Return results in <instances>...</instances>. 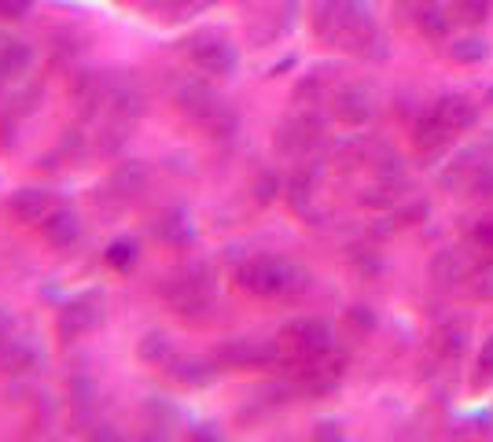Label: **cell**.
<instances>
[{"instance_id": "cell-1", "label": "cell", "mask_w": 493, "mask_h": 442, "mask_svg": "<svg viewBox=\"0 0 493 442\" xmlns=\"http://www.w3.org/2000/svg\"><path fill=\"white\" fill-rule=\"evenodd\" d=\"M313 26L324 41H339L346 48H354L357 56H383L372 45H383L375 34V23L368 15V8L361 0H321L317 12H313Z\"/></svg>"}, {"instance_id": "cell-2", "label": "cell", "mask_w": 493, "mask_h": 442, "mask_svg": "<svg viewBox=\"0 0 493 442\" xmlns=\"http://www.w3.org/2000/svg\"><path fill=\"white\" fill-rule=\"evenodd\" d=\"M240 284L251 295H299L310 288V277L280 258H251L240 265Z\"/></svg>"}, {"instance_id": "cell-3", "label": "cell", "mask_w": 493, "mask_h": 442, "mask_svg": "<svg viewBox=\"0 0 493 442\" xmlns=\"http://www.w3.org/2000/svg\"><path fill=\"white\" fill-rule=\"evenodd\" d=\"M180 111L184 115H191L195 122H203L214 137H229L232 129H236V115L225 108V100L221 97H214L211 88H203V85H188V88H180Z\"/></svg>"}, {"instance_id": "cell-4", "label": "cell", "mask_w": 493, "mask_h": 442, "mask_svg": "<svg viewBox=\"0 0 493 442\" xmlns=\"http://www.w3.org/2000/svg\"><path fill=\"white\" fill-rule=\"evenodd\" d=\"M283 339L303 354V358H321V354L332 350V324L321 317H303V321H291L283 328Z\"/></svg>"}, {"instance_id": "cell-5", "label": "cell", "mask_w": 493, "mask_h": 442, "mask_svg": "<svg viewBox=\"0 0 493 442\" xmlns=\"http://www.w3.org/2000/svg\"><path fill=\"white\" fill-rule=\"evenodd\" d=\"M188 56H191V63L200 67L203 74L225 77V74L236 70V48L229 41H221V37H195L191 48H188Z\"/></svg>"}, {"instance_id": "cell-6", "label": "cell", "mask_w": 493, "mask_h": 442, "mask_svg": "<svg viewBox=\"0 0 493 442\" xmlns=\"http://www.w3.org/2000/svg\"><path fill=\"white\" fill-rule=\"evenodd\" d=\"M100 321V295H77L59 310V335L77 339Z\"/></svg>"}, {"instance_id": "cell-7", "label": "cell", "mask_w": 493, "mask_h": 442, "mask_svg": "<svg viewBox=\"0 0 493 442\" xmlns=\"http://www.w3.org/2000/svg\"><path fill=\"white\" fill-rule=\"evenodd\" d=\"M431 111L442 118V126H446L449 133H464V129H471V126L478 122V108H475L467 97H442Z\"/></svg>"}, {"instance_id": "cell-8", "label": "cell", "mask_w": 493, "mask_h": 442, "mask_svg": "<svg viewBox=\"0 0 493 442\" xmlns=\"http://www.w3.org/2000/svg\"><path fill=\"white\" fill-rule=\"evenodd\" d=\"M48 211H52V200H48V192H41V189H19V192L12 196V203H8V214H12L15 221H45Z\"/></svg>"}, {"instance_id": "cell-9", "label": "cell", "mask_w": 493, "mask_h": 442, "mask_svg": "<svg viewBox=\"0 0 493 442\" xmlns=\"http://www.w3.org/2000/svg\"><path fill=\"white\" fill-rule=\"evenodd\" d=\"M41 232H45V240L52 247H70L81 236V225H77L74 211H48L45 221H41Z\"/></svg>"}, {"instance_id": "cell-10", "label": "cell", "mask_w": 493, "mask_h": 442, "mask_svg": "<svg viewBox=\"0 0 493 442\" xmlns=\"http://www.w3.org/2000/svg\"><path fill=\"white\" fill-rule=\"evenodd\" d=\"M335 115H339L346 126H361V122L372 118V97L365 93V88L350 85V88H343V93L335 97Z\"/></svg>"}, {"instance_id": "cell-11", "label": "cell", "mask_w": 493, "mask_h": 442, "mask_svg": "<svg viewBox=\"0 0 493 442\" xmlns=\"http://www.w3.org/2000/svg\"><path fill=\"white\" fill-rule=\"evenodd\" d=\"M30 63H34L30 45H23V41H8L5 48H0V81L26 74V70H30Z\"/></svg>"}, {"instance_id": "cell-12", "label": "cell", "mask_w": 493, "mask_h": 442, "mask_svg": "<svg viewBox=\"0 0 493 442\" xmlns=\"http://www.w3.org/2000/svg\"><path fill=\"white\" fill-rule=\"evenodd\" d=\"M449 137H453V133L442 126V118H438L435 111H427V115L416 122V129H413V140H416V148H420V151H438Z\"/></svg>"}, {"instance_id": "cell-13", "label": "cell", "mask_w": 493, "mask_h": 442, "mask_svg": "<svg viewBox=\"0 0 493 442\" xmlns=\"http://www.w3.org/2000/svg\"><path fill=\"white\" fill-rule=\"evenodd\" d=\"M272 346L269 343H251V339H236L221 350V358L225 362H236V365H254V362H269L272 358Z\"/></svg>"}, {"instance_id": "cell-14", "label": "cell", "mask_w": 493, "mask_h": 442, "mask_svg": "<svg viewBox=\"0 0 493 442\" xmlns=\"http://www.w3.org/2000/svg\"><path fill=\"white\" fill-rule=\"evenodd\" d=\"M155 232H159V240L169 243V247H188V243H191V221H188L184 211H169V214L155 225Z\"/></svg>"}, {"instance_id": "cell-15", "label": "cell", "mask_w": 493, "mask_h": 442, "mask_svg": "<svg viewBox=\"0 0 493 442\" xmlns=\"http://www.w3.org/2000/svg\"><path fill=\"white\" fill-rule=\"evenodd\" d=\"M214 376H218V369L211 362H203V358H188V362H177L173 365V380L177 384H188V387H203Z\"/></svg>"}, {"instance_id": "cell-16", "label": "cell", "mask_w": 493, "mask_h": 442, "mask_svg": "<svg viewBox=\"0 0 493 442\" xmlns=\"http://www.w3.org/2000/svg\"><path fill=\"white\" fill-rule=\"evenodd\" d=\"M137 258H140V243L137 240H115L104 251V262L111 265V270H118V273H129L133 265H137Z\"/></svg>"}, {"instance_id": "cell-17", "label": "cell", "mask_w": 493, "mask_h": 442, "mask_svg": "<svg viewBox=\"0 0 493 442\" xmlns=\"http://www.w3.org/2000/svg\"><path fill=\"white\" fill-rule=\"evenodd\" d=\"M449 56H453L457 63H482V59L489 56V45H486L482 37H460V41L449 45Z\"/></svg>"}, {"instance_id": "cell-18", "label": "cell", "mask_w": 493, "mask_h": 442, "mask_svg": "<svg viewBox=\"0 0 493 442\" xmlns=\"http://www.w3.org/2000/svg\"><path fill=\"white\" fill-rule=\"evenodd\" d=\"M464 346H467V328L464 324H446L438 332V350L446 354V358H460Z\"/></svg>"}, {"instance_id": "cell-19", "label": "cell", "mask_w": 493, "mask_h": 442, "mask_svg": "<svg viewBox=\"0 0 493 442\" xmlns=\"http://www.w3.org/2000/svg\"><path fill=\"white\" fill-rule=\"evenodd\" d=\"M140 358H144V362H151V365L169 362V339H166L162 332L144 335V339H140Z\"/></svg>"}, {"instance_id": "cell-20", "label": "cell", "mask_w": 493, "mask_h": 442, "mask_svg": "<svg viewBox=\"0 0 493 442\" xmlns=\"http://www.w3.org/2000/svg\"><path fill=\"white\" fill-rule=\"evenodd\" d=\"M457 19L467 23V26H478L489 19V0H457Z\"/></svg>"}, {"instance_id": "cell-21", "label": "cell", "mask_w": 493, "mask_h": 442, "mask_svg": "<svg viewBox=\"0 0 493 442\" xmlns=\"http://www.w3.org/2000/svg\"><path fill=\"white\" fill-rule=\"evenodd\" d=\"M111 108L118 115H140L144 111V97L137 93V88H118V93L111 97Z\"/></svg>"}, {"instance_id": "cell-22", "label": "cell", "mask_w": 493, "mask_h": 442, "mask_svg": "<svg viewBox=\"0 0 493 442\" xmlns=\"http://www.w3.org/2000/svg\"><path fill=\"white\" fill-rule=\"evenodd\" d=\"M416 23H420V30H424L427 37H446V30H449V19H446L435 5H431L427 12H420V15H416Z\"/></svg>"}, {"instance_id": "cell-23", "label": "cell", "mask_w": 493, "mask_h": 442, "mask_svg": "<svg viewBox=\"0 0 493 442\" xmlns=\"http://www.w3.org/2000/svg\"><path fill=\"white\" fill-rule=\"evenodd\" d=\"M475 369H478V376H475L478 387H482L486 380H493V335L482 343V350H478V365H475Z\"/></svg>"}, {"instance_id": "cell-24", "label": "cell", "mask_w": 493, "mask_h": 442, "mask_svg": "<svg viewBox=\"0 0 493 442\" xmlns=\"http://www.w3.org/2000/svg\"><path fill=\"white\" fill-rule=\"evenodd\" d=\"M34 8V0H0V19H23Z\"/></svg>"}, {"instance_id": "cell-25", "label": "cell", "mask_w": 493, "mask_h": 442, "mask_svg": "<svg viewBox=\"0 0 493 442\" xmlns=\"http://www.w3.org/2000/svg\"><path fill=\"white\" fill-rule=\"evenodd\" d=\"M303 200H310V177H306V173H299V177L291 181V203L303 211Z\"/></svg>"}, {"instance_id": "cell-26", "label": "cell", "mask_w": 493, "mask_h": 442, "mask_svg": "<svg viewBox=\"0 0 493 442\" xmlns=\"http://www.w3.org/2000/svg\"><path fill=\"white\" fill-rule=\"evenodd\" d=\"M475 243L493 254V218H482V221L475 225Z\"/></svg>"}, {"instance_id": "cell-27", "label": "cell", "mask_w": 493, "mask_h": 442, "mask_svg": "<svg viewBox=\"0 0 493 442\" xmlns=\"http://www.w3.org/2000/svg\"><path fill=\"white\" fill-rule=\"evenodd\" d=\"M475 295H493V265H489V270H478L475 273Z\"/></svg>"}, {"instance_id": "cell-28", "label": "cell", "mask_w": 493, "mask_h": 442, "mask_svg": "<svg viewBox=\"0 0 493 442\" xmlns=\"http://www.w3.org/2000/svg\"><path fill=\"white\" fill-rule=\"evenodd\" d=\"M431 5H435V0H406V8H409V12H413V19H416V15H420V12H427V8H431Z\"/></svg>"}, {"instance_id": "cell-29", "label": "cell", "mask_w": 493, "mask_h": 442, "mask_svg": "<svg viewBox=\"0 0 493 442\" xmlns=\"http://www.w3.org/2000/svg\"><path fill=\"white\" fill-rule=\"evenodd\" d=\"M317 438H343V431H339L335 424H321V427H317Z\"/></svg>"}]
</instances>
